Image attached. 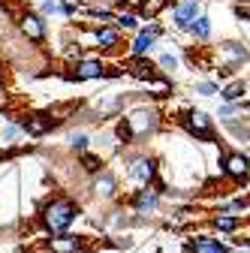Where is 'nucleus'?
Wrapping results in <instances>:
<instances>
[{
    "label": "nucleus",
    "instance_id": "obj_1",
    "mask_svg": "<svg viewBox=\"0 0 250 253\" xmlns=\"http://www.w3.org/2000/svg\"><path fill=\"white\" fill-rule=\"evenodd\" d=\"M160 126H163V115L157 106L133 103L127 112H121V121L115 124V139L118 145H133V142L157 136Z\"/></svg>",
    "mask_w": 250,
    "mask_h": 253
},
{
    "label": "nucleus",
    "instance_id": "obj_2",
    "mask_svg": "<svg viewBox=\"0 0 250 253\" xmlns=\"http://www.w3.org/2000/svg\"><path fill=\"white\" fill-rule=\"evenodd\" d=\"M82 217V205L70 196H48L42 205H40V226L45 235H64L70 232Z\"/></svg>",
    "mask_w": 250,
    "mask_h": 253
},
{
    "label": "nucleus",
    "instance_id": "obj_3",
    "mask_svg": "<svg viewBox=\"0 0 250 253\" xmlns=\"http://www.w3.org/2000/svg\"><path fill=\"white\" fill-rule=\"evenodd\" d=\"M124 172H127V178L136 187H154L160 181V160L139 151V154H130L127 160H124Z\"/></svg>",
    "mask_w": 250,
    "mask_h": 253
},
{
    "label": "nucleus",
    "instance_id": "obj_4",
    "mask_svg": "<svg viewBox=\"0 0 250 253\" xmlns=\"http://www.w3.org/2000/svg\"><path fill=\"white\" fill-rule=\"evenodd\" d=\"M178 124H181V130L190 136V139H196V142H205V145H214L217 142L214 118L208 112H202V109H187V112H181Z\"/></svg>",
    "mask_w": 250,
    "mask_h": 253
},
{
    "label": "nucleus",
    "instance_id": "obj_5",
    "mask_svg": "<svg viewBox=\"0 0 250 253\" xmlns=\"http://www.w3.org/2000/svg\"><path fill=\"white\" fill-rule=\"evenodd\" d=\"M127 208H130L139 220H151V217L160 214L163 196H160L157 187H136L133 193H130V199H127Z\"/></svg>",
    "mask_w": 250,
    "mask_h": 253
},
{
    "label": "nucleus",
    "instance_id": "obj_6",
    "mask_svg": "<svg viewBox=\"0 0 250 253\" xmlns=\"http://www.w3.org/2000/svg\"><path fill=\"white\" fill-rule=\"evenodd\" d=\"M217 166H220V178H229L235 184L250 181V154H244V151H223Z\"/></svg>",
    "mask_w": 250,
    "mask_h": 253
},
{
    "label": "nucleus",
    "instance_id": "obj_7",
    "mask_svg": "<svg viewBox=\"0 0 250 253\" xmlns=\"http://www.w3.org/2000/svg\"><path fill=\"white\" fill-rule=\"evenodd\" d=\"M106 67L109 63L103 57H82L79 63L70 67V73L64 79L67 82H106Z\"/></svg>",
    "mask_w": 250,
    "mask_h": 253
},
{
    "label": "nucleus",
    "instance_id": "obj_8",
    "mask_svg": "<svg viewBox=\"0 0 250 253\" xmlns=\"http://www.w3.org/2000/svg\"><path fill=\"white\" fill-rule=\"evenodd\" d=\"M18 30H21V37L34 45H42L48 40V21L40 12H30V9L18 15Z\"/></svg>",
    "mask_w": 250,
    "mask_h": 253
},
{
    "label": "nucleus",
    "instance_id": "obj_9",
    "mask_svg": "<svg viewBox=\"0 0 250 253\" xmlns=\"http://www.w3.org/2000/svg\"><path fill=\"white\" fill-rule=\"evenodd\" d=\"M90 193L97 196L100 202H118V196H121V181H118V175L112 169H103L100 175H93Z\"/></svg>",
    "mask_w": 250,
    "mask_h": 253
},
{
    "label": "nucleus",
    "instance_id": "obj_10",
    "mask_svg": "<svg viewBox=\"0 0 250 253\" xmlns=\"http://www.w3.org/2000/svg\"><path fill=\"white\" fill-rule=\"evenodd\" d=\"M124 42V34L115 24H103V27H93V48H100L103 54H118Z\"/></svg>",
    "mask_w": 250,
    "mask_h": 253
},
{
    "label": "nucleus",
    "instance_id": "obj_11",
    "mask_svg": "<svg viewBox=\"0 0 250 253\" xmlns=\"http://www.w3.org/2000/svg\"><path fill=\"white\" fill-rule=\"evenodd\" d=\"M45 253H87L84 250V235H76V232L48 235L45 238Z\"/></svg>",
    "mask_w": 250,
    "mask_h": 253
},
{
    "label": "nucleus",
    "instance_id": "obj_12",
    "mask_svg": "<svg viewBox=\"0 0 250 253\" xmlns=\"http://www.w3.org/2000/svg\"><path fill=\"white\" fill-rule=\"evenodd\" d=\"M184 253H232V247L229 241L214 235H193L184 241Z\"/></svg>",
    "mask_w": 250,
    "mask_h": 253
},
{
    "label": "nucleus",
    "instance_id": "obj_13",
    "mask_svg": "<svg viewBox=\"0 0 250 253\" xmlns=\"http://www.w3.org/2000/svg\"><path fill=\"white\" fill-rule=\"evenodd\" d=\"M54 126H57V121H54L48 112H34V115H27V118L21 121V130H24V136H30V139L48 136Z\"/></svg>",
    "mask_w": 250,
    "mask_h": 253
},
{
    "label": "nucleus",
    "instance_id": "obj_14",
    "mask_svg": "<svg viewBox=\"0 0 250 253\" xmlns=\"http://www.w3.org/2000/svg\"><path fill=\"white\" fill-rule=\"evenodd\" d=\"M196 15H202V3H199V0H178V3L172 6V24L178 30H184V34H187V27H190V21Z\"/></svg>",
    "mask_w": 250,
    "mask_h": 253
},
{
    "label": "nucleus",
    "instance_id": "obj_15",
    "mask_svg": "<svg viewBox=\"0 0 250 253\" xmlns=\"http://www.w3.org/2000/svg\"><path fill=\"white\" fill-rule=\"evenodd\" d=\"M124 70H127V76H133L136 82H142V84H151L154 79H157L160 73H157V67L148 60V57H136V60H124Z\"/></svg>",
    "mask_w": 250,
    "mask_h": 253
},
{
    "label": "nucleus",
    "instance_id": "obj_16",
    "mask_svg": "<svg viewBox=\"0 0 250 253\" xmlns=\"http://www.w3.org/2000/svg\"><path fill=\"white\" fill-rule=\"evenodd\" d=\"M241 226H244V217H238V214H214L211 217V229L217 235H238Z\"/></svg>",
    "mask_w": 250,
    "mask_h": 253
},
{
    "label": "nucleus",
    "instance_id": "obj_17",
    "mask_svg": "<svg viewBox=\"0 0 250 253\" xmlns=\"http://www.w3.org/2000/svg\"><path fill=\"white\" fill-rule=\"evenodd\" d=\"M157 42H160V40L148 37L145 30L139 27V34H133V42L127 45V57H130V60H136V57H148L154 48H157Z\"/></svg>",
    "mask_w": 250,
    "mask_h": 253
},
{
    "label": "nucleus",
    "instance_id": "obj_18",
    "mask_svg": "<svg viewBox=\"0 0 250 253\" xmlns=\"http://www.w3.org/2000/svg\"><path fill=\"white\" fill-rule=\"evenodd\" d=\"M220 54L229 60V67H241L244 60H250V51H247V45L244 42H235V40H229V42H220Z\"/></svg>",
    "mask_w": 250,
    "mask_h": 253
},
{
    "label": "nucleus",
    "instance_id": "obj_19",
    "mask_svg": "<svg viewBox=\"0 0 250 253\" xmlns=\"http://www.w3.org/2000/svg\"><path fill=\"white\" fill-rule=\"evenodd\" d=\"M247 93H250V84H247L244 79H235V82L223 84L217 97H220L223 103H238V100H247Z\"/></svg>",
    "mask_w": 250,
    "mask_h": 253
},
{
    "label": "nucleus",
    "instance_id": "obj_20",
    "mask_svg": "<svg viewBox=\"0 0 250 253\" xmlns=\"http://www.w3.org/2000/svg\"><path fill=\"white\" fill-rule=\"evenodd\" d=\"M121 34H139V27H142V18L136 15V12H130V9H121V12H115V21H112Z\"/></svg>",
    "mask_w": 250,
    "mask_h": 253
},
{
    "label": "nucleus",
    "instance_id": "obj_21",
    "mask_svg": "<svg viewBox=\"0 0 250 253\" xmlns=\"http://www.w3.org/2000/svg\"><path fill=\"white\" fill-rule=\"evenodd\" d=\"M79 166H82V172L84 175H100L103 169H106V160H103V157L100 154H93V151H84V154H79Z\"/></svg>",
    "mask_w": 250,
    "mask_h": 253
},
{
    "label": "nucleus",
    "instance_id": "obj_22",
    "mask_svg": "<svg viewBox=\"0 0 250 253\" xmlns=\"http://www.w3.org/2000/svg\"><path fill=\"white\" fill-rule=\"evenodd\" d=\"M187 34H190L193 40H199V42H208L211 40V18L202 12V15H196L193 21H190V27H187Z\"/></svg>",
    "mask_w": 250,
    "mask_h": 253
},
{
    "label": "nucleus",
    "instance_id": "obj_23",
    "mask_svg": "<svg viewBox=\"0 0 250 253\" xmlns=\"http://www.w3.org/2000/svg\"><path fill=\"white\" fill-rule=\"evenodd\" d=\"M169 3H172V0H142L139 9H136V15H139L142 21H154V18H157Z\"/></svg>",
    "mask_w": 250,
    "mask_h": 253
},
{
    "label": "nucleus",
    "instance_id": "obj_24",
    "mask_svg": "<svg viewBox=\"0 0 250 253\" xmlns=\"http://www.w3.org/2000/svg\"><path fill=\"white\" fill-rule=\"evenodd\" d=\"M82 12H84L93 24H97V27L115 21V9H112V6H82Z\"/></svg>",
    "mask_w": 250,
    "mask_h": 253
},
{
    "label": "nucleus",
    "instance_id": "obj_25",
    "mask_svg": "<svg viewBox=\"0 0 250 253\" xmlns=\"http://www.w3.org/2000/svg\"><path fill=\"white\" fill-rule=\"evenodd\" d=\"M21 139H24V130H21V124H15V121H6L3 133H0V145H3V148H15Z\"/></svg>",
    "mask_w": 250,
    "mask_h": 253
},
{
    "label": "nucleus",
    "instance_id": "obj_26",
    "mask_svg": "<svg viewBox=\"0 0 250 253\" xmlns=\"http://www.w3.org/2000/svg\"><path fill=\"white\" fill-rule=\"evenodd\" d=\"M178 54L175 51H160L157 54V60H154V67H157V73H163V76H172L175 70H178Z\"/></svg>",
    "mask_w": 250,
    "mask_h": 253
},
{
    "label": "nucleus",
    "instance_id": "obj_27",
    "mask_svg": "<svg viewBox=\"0 0 250 253\" xmlns=\"http://www.w3.org/2000/svg\"><path fill=\"white\" fill-rule=\"evenodd\" d=\"M67 142H70L67 148H70V151H73V154L79 157V154L90 151V142H93V139H90V136H87L84 130H79V133H70V136H67Z\"/></svg>",
    "mask_w": 250,
    "mask_h": 253
},
{
    "label": "nucleus",
    "instance_id": "obj_28",
    "mask_svg": "<svg viewBox=\"0 0 250 253\" xmlns=\"http://www.w3.org/2000/svg\"><path fill=\"white\" fill-rule=\"evenodd\" d=\"M148 87H151L154 93H157V97H172V90H175V82H172V79H166V76L160 73V76L154 79Z\"/></svg>",
    "mask_w": 250,
    "mask_h": 253
},
{
    "label": "nucleus",
    "instance_id": "obj_29",
    "mask_svg": "<svg viewBox=\"0 0 250 253\" xmlns=\"http://www.w3.org/2000/svg\"><path fill=\"white\" fill-rule=\"evenodd\" d=\"M193 93H199V97H217V93H220V84H217L214 79H205V82L193 84Z\"/></svg>",
    "mask_w": 250,
    "mask_h": 253
},
{
    "label": "nucleus",
    "instance_id": "obj_30",
    "mask_svg": "<svg viewBox=\"0 0 250 253\" xmlns=\"http://www.w3.org/2000/svg\"><path fill=\"white\" fill-rule=\"evenodd\" d=\"M57 3H60V15H64V18H76V15L82 12V3H79V0H57Z\"/></svg>",
    "mask_w": 250,
    "mask_h": 253
},
{
    "label": "nucleus",
    "instance_id": "obj_31",
    "mask_svg": "<svg viewBox=\"0 0 250 253\" xmlns=\"http://www.w3.org/2000/svg\"><path fill=\"white\" fill-rule=\"evenodd\" d=\"M45 21L48 18H54V15H60V3H57V0H42V3H40V9H37Z\"/></svg>",
    "mask_w": 250,
    "mask_h": 253
},
{
    "label": "nucleus",
    "instance_id": "obj_32",
    "mask_svg": "<svg viewBox=\"0 0 250 253\" xmlns=\"http://www.w3.org/2000/svg\"><path fill=\"white\" fill-rule=\"evenodd\" d=\"M106 244H109V247H118V250H130V247H133V238H130V235H109Z\"/></svg>",
    "mask_w": 250,
    "mask_h": 253
},
{
    "label": "nucleus",
    "instance_id": "obj_33",
    "mask_svg": "<svg viewBox=\"0 0 250 253\" xmlns=\"http://www.w3.org/2000/svg\"><path fill=\"white\" fill-rule=\"evenodd\" d=\"M235 73H238L235 67H229V63H223V67L217 70V84H220V82H229V79H232Z\"/></svg>",
    "mask_w": 250,
    "mask_h": 253
},
{
    "label": "nucleus",
    "instance_id": "obj_34",
    "mask_svg": "<svg viewBox=\"0 0 250 253\" xmlns=\"http://www.w3.org/2000/svg\"><path fill=\"white\" fill-rule=\"evenodd\" d=\"M229 247H232V250H250V235H244V238H232Z\"/></svg>",
    "mask_w": 250,
    "mask_h": 253
},
{
    "label": "nucleus",
    "instance_id": "obj_35",
    "mask_svg": "<svg viewBox=\"0 0 250 253\" xmlns=\"http://www.w3.org/2000/svg\"><path fill=\"white\" fill-rule=\"evenodd\" d=\"M235 15H238L241 21H250V9H247V6H235Z\"/></svg>",
    "mask_w": 250,
    "mask_h": 253
},
{
    "label": "nucleus",
    "instance_id": "obj_36",
    "mask_svg": "<svg viewBox=\"0 0 250 253\" xmlns=\"http://www.w3.org/2000/svg\"><path fill=\"white\" fill-rule=\"evenodd\" d=\"M0 97H3V76H0Z\"/></svg>",
    "mask_w": 250,
    "mask_h": 253
}]
</instances>
